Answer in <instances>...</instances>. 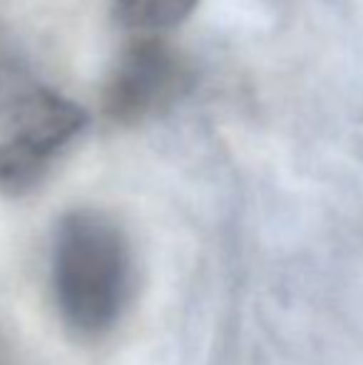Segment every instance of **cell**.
I'll return each mask as SVG.
<instances>
[{"mask_svg": "<svg viewBox=\"0 0 363 365\" xmlns=\"http://www.w3.org/2000/svg\"><path fill=\"white\" fill-rule=\"evenodd\" d=\"M55 306L80 338H100L130 306L135 269L125 231L107 214L75 209L58 221L50 256Z\"/></svg>", "mask_w": 363, "mask_h": 365, "instance_id": "6da1fadb", "label": "cell"}, {"mask_svg": "<svg viewBox=\"0 0 363 365\" xmlns=\"http://www.w3.org/2000/svg\"><path fill=\"white\" fill-rule=\"evenodd\" d=\"M88 125V112L0 48V187L23 192Z\"/></svg>", "mask_w": 363, "mask_h": 365, "instance_id": "7a4b0ae2", "label": "cell"}, {"mask_svg": "<svg viewBox=\"0 0 363 365\" xmlns=\"http://www.w3.org/2000/svg\"><path fill=\"white\" fill-rule=\"evenodd\" d=\"M197 75L187 58L162 35H137L112 70L102 110L112 122L142 125L167 115L189 97Z\"/></svg>", "mask_w": 363, "mask_h": 365, "instance_id": "3957f363", "label": "cell"}, {"mask_svg": "<svg viewBox=\"0 0 363 365\" xmlns=\"http://www.w3.org/2000/svg\"><path fill=\"white\" fill-rule=\"evenodd\" d=\"M197 0H115V13L137 35H162L189 18Z\"/></svg>", "mask_w": 363, "mask_h": 365, "instance_id": "277c9868", "label": "cell"}]
</instances>
